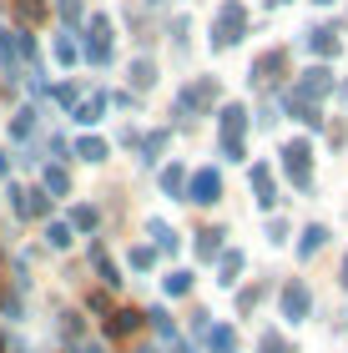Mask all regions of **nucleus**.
Returning a JSON list of instances; mask_svg holds the SVG:
<instances>
[{
	"label": "nucleus",
	"instance_id": "1",
	"mask_svg": "<svg viewBox=\"0 0 348 353\" xmlns=\"http://www.w3.org/2000/svg\"><path fill=\"white\" fill-rule=\"evenodd\" d=\"M243 36H247V10L232 0V6H223L217 21H212V51H227V46H237Z\"/></svg>",
	"mask_w": 348,
	"mask_h": 353
},
{
	"label": "nucleus",
	"instance_id": "2",
	"mask_svg": "<svg viewBox=\"0 0 348 353\" xmlns=\"http://www.w3.org/2000/svg\"><path fill=\"white\" fill-rule=\"evenodd\" d=\"M86 61L91 66H106V61H112V21H106V15H91V26H86Z\"/></svg>",
	"mask_w": 348,
	"mask_h": 353
},
{
	"label": "nucleus",
	"instance_id": "3",
	"mask_svg": "<svg viewBox=\"0 0 348 353\" xmlns=\"http://www.w3.org/2000/svg\"><path fill=\"white\" fill-rule=\"evenodd\" d=\"M328 91H334V71L328 66L303 71V81H298V96H303V101H318V96H328Z\"/></svg>",
	"mask_w": 348,
	"mask_h": 353
},
{
	"label": "nucleus",
	"instance_id": "4",
	"mask_svg": "<svg viewBox=\"0 0 348 353\" xmlns=\"http://www.w3.org/2000/svg\"><path fill=\"white\" fill-rule=\"evenodd\" d=\"M10 202H15L21 217H41L45 212V197H41V192H25V187H10Z\"/></svg>",
	"mask_w": 348,
	"mask_h": 353
},
{
	"label": "nucleus",
	"instance_id": "5",
	"mask_svg": "<svg viewBox=\"0 0 348 353\" xmlns=\"http://www.w3.org/2000/svg\"><path fill=\"white\" fill-rule=\"evenodd\" d=\"M283 157H288V172H293V182H298V187H308V147H303V141H293V147L283 152Z\"/></svg>",
	"mask_w": 348,
	"mask_h": 353
},
{
	"label": "nucleus",
	"instance_id": "6",
	"mask_svg": "<svg viewBox=\"0 0 348 353\" xmlns=\"http://www.w3.org/2000/svg\"><path fill=\"white\" fill-rule=\"evenodd\" d=\"M278 71H283V51H267L258 66H252V81L258 86H267V81H278Z\"/></svg>",
	"mask_w": 348,
	"mask_h": 353
},
{
	"label": "nucleus",
	"instance_id": "7",
	"mask_svg": "<svg viewBox=\"0 0 348 353\" xmlns=\"http://www.w3.org/2000/svg\"><path fill=\"white\" fill-rule=\"evenodd\" d=\"M101 111H106V96L96 91V96H86V101L76 106V121H81V126H91V121H101Z\"/></svg>",
	"mask_w": 348,
	"mask_h": 353
},
{
	"label": "nucleus",
	"instance_id": "8",
	"mask_svg": "<svg viewBox=\"0 0 348 353\" xmlns=\"http://www.w3.org/2000/svg\"><path fill=\"white\" fill-rule=\"evenodd\" d=\"M308 51H318V56H338V36H334V30H308Z\"/></svg>",
	"mask_w": 348,
	"mask_h": 353
},
{
	"label": "nucleus",
	"instance_id": "9",
	"mask_svg": "<svg viewBox=\"0 0 348 353\" xmlns=\"http://www.w3.org/2000/svg\"><path fill=\"white\" fill-rule=\"evenodd\" d=\"M192 192H197V202H217V172H197Z\"/></svg>",
	"mask_w": 348,
	"mask_h": 353
},
{
	"label": "nucleus",
	"instance_id": "10",
	"mask_svg": "<svg viewBox=\"0 0 348 353\" xmlns=\"http://www.w3.org/2000/svg\"><path fill=\"white\" fill-rule=\"evenodd\" d=\"M30 132H36V111H15V121H10V137H30Z\"/></svg>",
	"mask_w": 348,
	"mask_h": 353
},
{
	"label": "nucleus",
	"instance_id": "11",
	"mask_svg": "<svg viewBox=\"0 0 348 353\" xmlns=\"http://www.w3.org/2000/svg\"><path fill=\"white\" fill-rule=\"evenodd\" d=\"M283 303H288V318H303V308H308V293H303V288H288V298H283Z\"/></svg>",
	"mask_w": 348,
	"mask_h": 353
},
{
	"label": "nucleus",
	"instance_id": "12",
	"mask_svg": "<svg viewBox=\"0 0 348 353\" xmlns=\"http://www.w3.org/2000/svg\"><path fill=\"white\" fill-rule=\"evenodd\" d=\"M132 81H136V86H152V81H156V66H152V61H136V66H132Z\"/></svg>",
	"mask_w": 348,
	"mask_h": 353
},
{
	"label": "nucleus",
	"instance_id": "13",
	"mask_svg": "<svg viewBox=\"0 0 348 353\" xmlns=\"http://www.w3.org/2000/svg\"><path fill=\"white\" fill-rule=\"evenodd\" d=\"M15 10H21V21H41V15H45L41 0H15Z\"/></svg>",
	"mask_w": 348,
	"mask_h": 353
},
{
	"label": "nucleus",
	"instance_id": "14",
	"mask_svg": "<svg viewBox=\"0 0 348 353\" xmlns=\"http://www.w3.org/2000/svg\"><path fill=\"white\" fill-rule=\"evenodd\" d=\"M252 187L263 192V202H273V176H267V167H258V172H252Z\"/></svg>",
	"mask_w": 348,
	"mask_h": 353
},
{
	"label": "nucleus",
	"instance_id": "15",
	"mask_svg": "<svg viewBox=\"0 0 348 353\" xmlns=\"http://www.w3.org/2000/svg\"><path fill=\"white\" fill-rule=\"evenodd\" d=\"M76 152H81V157H86V162H101V157H106V147H101V141H96V137H86V141H81V147H76Z\"/></svg>",
	"mask_w": 348,
	"mask_h": 353
},
{
	"label": "nucleus",
	"instance_id": "16",
	"mask_svg": "<svg viewBox=\"0 0 348 353\" xmlns=\"http://www.w3.org/2000/svg\"><path fill=\"white\" fill-rule=\"evenodd\" d=\"M56 61H61V66H71V61H76V46H71V36H61V41H56Z\"/></svg>",
	"mask_w": 348,
	"mask_h": 353
},
{
	"label": "nucleus",
	"instance_id": "17",
	"mask_svg": "<svg viewBox=\"0 0 348 353\" xmlns=\"http://www.w3.org/2000/svg\"><path fill=\"white\" fill-rule=\"evenodd\" d=\"M45 187H51V192H66V187H71V176L61 172V167H51V172H45Z\"/></svg>",
	"mask_w": 348,
	"mask_h": 353
},
{
	"label": "nucleus",
	"instance_id": "18",
	"mask_svg": "<svg viewBox=\"0 0 348 353\" xmlns=\"http://www.w3.org/2000/svg\"><path fill=\"white\" fill-rule=\"evenodd\" d=\"M45 243H51V248H66V243H71V228H51V232H45Z\"/></svg>",
	"mask_w": 348,
	"mask_h": 353
},
{
	"label": "nucleus",
	"instance_id": "19",
	"mask_svg": "<svg viewBox=\"0 0 348 353\" xmlns=\"http://www.w3.org/2000/svg\"><path fill=\"white\" fill-rule=\"evenodd\" d=\"M61 15H66V21H76V15H81V0H61Z\"/></svg>",
	"mask_w": 348,
	"mask_h": 353
},
{
	"label": "nucleus",
	"instance_id": "20",
	"mask_svg": "<svg viewBox=\"0 0 348 353\" xmlns=\"http://www.w3.org/2000/svg\"><path fill=\"white\" fill-rule=\"evenodd\" d=\"M267 6H288V0H267Z\"/></svg>",
	"mask_w": 348,
	"mask_h": 353
},
{
	"label": "nucleus",
	"instance_id": "21",
	"mask_svg": "<svg viewBox=\"0 0 348 353\" xmlns=\"http://www.w3.org/2000/svg\"><path fill=\"white\" fill-rule=\"evenodd\" d=\"M0 176H6V157H0Z\"/></svg>",
	"mask_w": 348,
	"mask_h": 353
},
{
	"label": "nucleus",
	"instance_id": "22",
	"mask_svg": "<svg viewBox=\"0 0 348 353\" xmlns=\"http://www.w3.org/2000/svg\"><path fill=\"white\" fill-rule=\"evenodd\" d=\"M147 6H162V0H147Z\"/></svg>",
	"mask_w": 348,
	"mask_h": 353
},
{
	"label": "nucleus",
	"instance_id": "23",
	"mask_svg": "<svg viewBox=\"0 0 348 353\" xmlns=\"http://www.w3.org/2000/svg\"><path fill=\"white\" fill-rule=\"evenodd\" d=\"M318 6H334V0H318Z\"/></svg>",
	"mask_w": 348,
	"mask_h": 353
},
{
	"label": "nucleus",
	"instance_id": "24",
	"mask_svg": "<svg viewBox=\"0 0 348 353\" xmlns=\"http://www.w3.org/2000/svg\"><path fill=\"white\" fill-rule=\"evenodd\" d=\"M343 101H348V86H343Z\"/></svg>",
	"mask_w": 348,
	"mask_h": 353
},
{
	"label": "nucleus",
	"instance_id": "25",
	"mask_svg": "<svg viewBox=\"0 0 348 353\" xmlns=\"http://www.w3.org/2000/svg\"><path fill=\"white\" fill-rule=\"evenodd\" d=\"M343 272H348V268H343Z\"/></svg>",
	"mask_w": 348,
	"mask_h": 353
}]
</instances>
